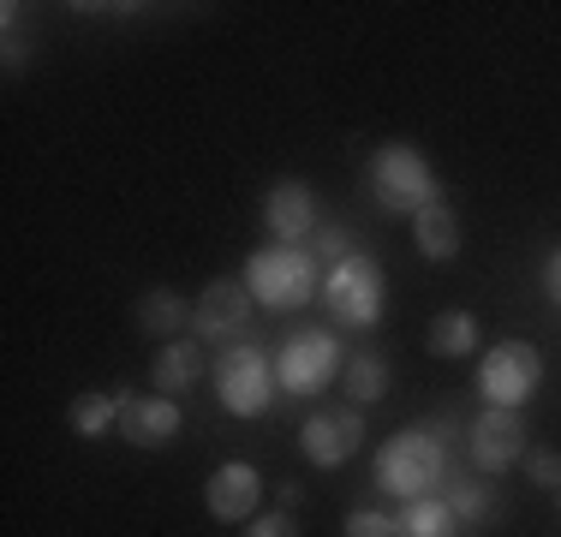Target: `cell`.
<instances>
[{"instance_id":"obj_1","label":"cell","mask_w":561,"mask_h":537,"mask_svg":"<svg viewBox=\"0 0 561 537\" xmlns=\"http://www.w3.org/2000/svg\"><path fill=\"white\" fill-rule=\"evenodd\" d=\"M365 192L377 197L382 215H407V221L424 215L431 204H443V180H436L424 150H412V144H382V150L370 156Z\"/></svg>"},{"instance_id":"obj_2","label":"cell","mask_w":561,"mask_h":537,"mask_svg":"<svg viewBox=\"0 0 561 537\" xmlns=\"http://www.w3.org/2000/svg\"><path fill=\"white\" fill-rule=\"evenodd\" d=\"M448 472H454L448 448H443V442H436L424 424L389 436V442H382V454H377V490L400 495V502H419V495L443 490Z\"/></svg>"},{"instance_id":"obj_3","label":"cell","mask_w":561,"mask_h":537,"mask_svg":"<svg viewBox=\"0 0 561 537\" xmlns=\"http://www.w3.org/2000/svg\"><path fill=\"white\" fill-rule=\"evenodd\" d=\"M245 287H251V299L270 305V311H299L317 293V258L299 245H263V251H251V263H245Z\"/></svg>"},{"instance_id":"obj_4","label":"cell","mask_w":561,"mask_h":537,"mask_svg":"<svg viewBox=\"0 0 561 537\" xmlns=\"http://www.w3.org/2000/svg\"><path fill=\"white\" fill-rule=\"evenodd\" d=\"M275 365L263 353V341H239L216 358V400L233 419H263L275 407Z\"/></svg>"},{"instance_id":"obj_5","label":"cell","mask_w":561,"mask_h":537,"mask_svg":"<svg viewBox=\"0 0 561 537\" xmlns=\"http://www.w3.org/2000/svg\"><path fill=\"white\" fill-rule=\"evenodd\" d=\"M382 299H389V281H382V263L365 258V251H353L346 263H335L323 281V305L341 329H377Z\"/></svg>"},{"instance_id":"obj_6","label":"cell","mask_w":561,"mask_h":537,"mask_svg":"<svg viewBox=\"0 0 561 537\" xmlns=\"http://www.w3.org/2000/svg\"><path fill=\"white\" fill-rule=\"evenodd\" d=\"M341 341L329 329H299L280 341L275 353V382L287 388V395H317V388H329L341 376Z\"/></svg>"},{"instance_id":"obj_7","label":"cell","mask_w":561,"mask_h":537,"mask_svg":"<svg viewBox=\"0 0 561 537\" xmlns=\"http://www.w3.org/2000/svg\"><path fill=\"white\" fill-rule=\"evenodd\" d=\"M543 382V353L531 341H502L496 353L478 365V395L490 400V407H526L531 395H538Z\"/></svg>"},{"instance_id":"obj_8","label":"cell","mask_w":561,"mask_h":537,"mask_svg":"<svg viewBox=\"0 0 561 537\" xmlns=\"http://www.w3.org/2000/svg\"><path fill=\"white\" fill-rule=\"evenodd\" d=\"M299 448L311 466H323V472H335V466H346L358 448H365V412L358 407H323L311 412L299 430Z\"/></svg>"},{"instance_id":"obj_9","label":"cell","mask_w":561,"mask_h":537,"mask_svg":"<svg viewBox=\"0 0 561 537\" xmlns=\"http://www.w3.org/2000/svg\"><path fill=\"white\" fill-rule=\"evenodd\" d=\"M466 454L478 460V472H507L514 460H526V419L514 407H484L466 430Z\"/></svg>"},{"instance_id":"obj_10","label":"cell","mask_w":561,"mask_h":537,"mask_svg":"<svg viewBox=\"0 0 561 537\" xmlns=\"http://www.w3.org/2000/svg\"><path fill=\"white\" fill-rule=\"evenodd\" d=\"M251 287L245 281H227L216 275L204 293H197V305H192V329H197V341H227V334H245L251 329Z\"/></svg>"},{"instance_id":"obj_11","label":"cell","mask_w":561,"mask_h":537,"mask_svg":"<svg viewBox=\"0 0 561 537\" xmlns=\"http://www.w3.org/2000/svg\"><path fill=\"white\" fill-rule=\"evenodd\" d=\"M204 502H209V519L221 526H239V519H257V502H263V472L251 460H227L209 472L204 483Z\"/></svg>"},{"instance_id":"obj_12","label":"cell","mask_w":561,"mask_h":537,"mask_svg":"<svg viewBox=\"0 0 561 537\" xmlns=\"http://www.w3.org/2000/svg\"><path fill=\"white\" fill-rule=\"evenodd\" d=\"M263 221H270L275 245H299V239H317V192L305 180H280L263 197Z\"/></svg>"},{"instance_id":"obj_13","label":"cell","mask_w":561,"mask_h":537,"mask_svg":"<svg viewBox=\"0 0 561 537\" xmlns=\"http://www.w3.org/2000/svg\"><path fill=\"white\" fill-rule=\"evenodd\" d=\"M119 436L131 448H168L180 436V407L168 395H144V400L119 395Z\"/></svg>"},{"instance_id":"obj_14","label":"cell","mask_w":561,"mask_h":537,"mask_svg":"<svg viewBox=\"0 0 561 537\" xmlns=\"http://www.w3.org/2000/svg\"><path fill=\"white\" fill-rule=\"evenodd\" d=\"M394 537H466V526L454 519V507L443 495H419V502H400Z\"/></svg>"},{"instance_id":"obj_15","label":"cell","mask_w":561,"mask_h":537,"mask_svg":"<svg viewBox=\"0 0 561 537\" xmlns=\"http://www.w3.org/2000/svg\"><path fill=\"white\" fill-rule=\"evenodd\" d=\"M412 245H419L431 263H448L454 251H460V215H454L448 204H431L424 215H412Z\"/></svg>"},{"instance_id":"obj_16","label":"cell","mask_w":561,"mask_h":537,"mask_svg":"<svg viewBox=\"0 0 561 537\" xmlns=\"http://www.w3.org/2000/svg\"><path fill=\"white\" fill-rule=\"evenodd\" d=\"M443 502L454 507V519H460L466 532H478V526H490V519H496V490H490L484 478H466V472H448V495Z\"/></svg>"},{"instance_id":"obj_17","label":"cell","mask_w":561,"mask_h":537,"mask_svg":"<svg viewBox=\"0 0 561 537\" xmlns=\"http://www.w3.org/2000/svg\"><path fill=\"white\" fill-rule=\"evenodd\" d=\"M341 388H346V407H377L382 395H389V358L382 353H353L341 370Z\"/></svg>"},{"instance_id":"obj_18","label":"cell","mask_w":561,"mask_h":537,"mask_svg":"<svg viewBox=\"0 0 561 537\" xmlns=\"http://www.w3.org/2000/svg\"><path fill=\"white\" fill-rule=\"evenodd\" d=\"M150 376H156V388H162V395H185V388L204 376V346L185 341V334H180V341H168L162 353H156V370Z\"/></svg>"},{"instance_id":"obj_19","label":"cell","mask_w":561,"mask_h":537,"mask_svg":"<svg viewBox=\"0 0 561 537\" xmlns=\"http://www.w3.org/2000/svg\"><path fill=\"white\" fill-rule=\"evenodd\" d=\"M185 317H192V311H185V299H180L173 287H150V293L138 299V329L156 334V341H180Z\"/></svg>"},{"instance_id":"obj_20","label":"cell","mask_w":561,"mask_h":537,"mask_svg":"<svg viewBox=\"0 0 561 537\" xmlns=\"http://www.w3.org/2000/svg\"><path fill=\"white\" fill-rule=\"evenodd\" d=\"M478 346V317L472 311H443L431 322V353L436 358H466Z\"/></svg>"},{"instance_id":"obj_21","label":"cell","mask_w":561,"mask_h":537,"mask_svg":"<svg viewBox=\"0 0 561 537\" xmlns=\"http://www.w3.org/2000/svg\"><path fill=\"white\" fill-rule=\"evenodd\" d=\"M66 424H72L84 442L90 436H108V430H119V395H84V400H72Z\"/></svg>"},{"instance_id":"obj_22","label":"cell","mask_w":561,"mask_h":537,"mask_svg":"<svg viewBox=\"0 0 561 537\" xmlns=\"http://www.w3.org/2000/svg\"><path fill=\"white\" fill-rule=\"evenodd\" d=\"M353 227H341V221H323V227H317V239H311V258H323L329 268H335V263H346V258H353Z\"/></svg>"},{"instance_id":"obj_23","label":"cell","mask_w":561,"mask_h":537,"mask_svg":"<svg viewBox=\"0 0 561 537\" xmlns=\"http://www.w3.org/2000/svg\"><path fill=\"white\" fill-rule=\"evenodd\" d=\"M346 537H394V514H377V507H353V514H346Z\"/></svg>"},{"instance_id":"obj_24","label":"cell","mask_w":561,"mask_h":537,"mask_svg":"<svg viewBox=\"0 0 561 537\" xmlns=\"http://www.w3.org/2000/svg\"><path fill=\"white\" fill-rule=\"evenodd\" d=\"M526 478L538 483V490H561V454L531 448V454H526Z\"/></svg>"},{"instance_id":"obj_25","label":"cell","mask_w":561,"mask_h":537,"mask_svg":"<svg viewBox=\"0 0 561 537\" xmlns=\"http://www.w3.org/2000/svg\"><path fill=\"white\" fill-rule=\"evenodd\" d=\"M424 430H431V436L443 442V448H448V442H466V419H460V412H454V407L431 412V419H424Z\"/></svg>"},{"instance_id":"obj_26","label":"cell","mask_w":561,"mask_h":537,"mask_svg":"<svg viewBox=\"0 0 561 537\" xmlns=\"http://www.w3.org/2000/svg\"><path fill=\"white\" fill-rule=\"evenodd\" d=\"M31 54V36H24V7H7V60L19 66Z\"/></svg>"},{"instance_id":"obj_27","label":"cell","mask_w":561,"mask_h":537,"mask_svg":"<svg viewBox=\"0 0 561 537\" xmlns=\"http://www.w3.org/2000/svg\"><path fill=\"white\" fill-rule=\"evenodd\" d=\"M245 537H299V519L293 514H257Z\"/></svg>"},{"instance_id":"obj_28","label":"cell","mask_w":561,"mask_h":537,"mask_svg":"<svg viewBox=\"0 0 561 537\" xmlns=\"http://www.w3.org/2000/svg\"><path fill=\"white\" fill-rule=\"evenodd\" d=\"M275 502H280V514H293V507L305 502V483H299V478H280V483H275Z\"/></svg>"},{"instance_id":"obj_29","label":"cell","mask_w":561,"mask_h":537,"mask_svg":"<svg viewBox=\"0 0 561 537\" xmlns=\"http://www.w3.org/2000/svg\"><path fill=\"white\" fill-rule=\"evenodd\" d=\"M543 293H550V299L561 305V245L550 251V263H543Z\"/></svg>"},{"instance_id":"obj_30","label":"cell","mask_w":561,"mask_h":537,"mask_svg":"<svg viewBox=\"0 0 561 537\" xmlns=\"http://www.w3.org/2000/svg\"><path fill=\"white\" fill-rule=\"evenodd\" d=\"M556 502H561V490H556Z\"/></svg>"}]
</instances>
